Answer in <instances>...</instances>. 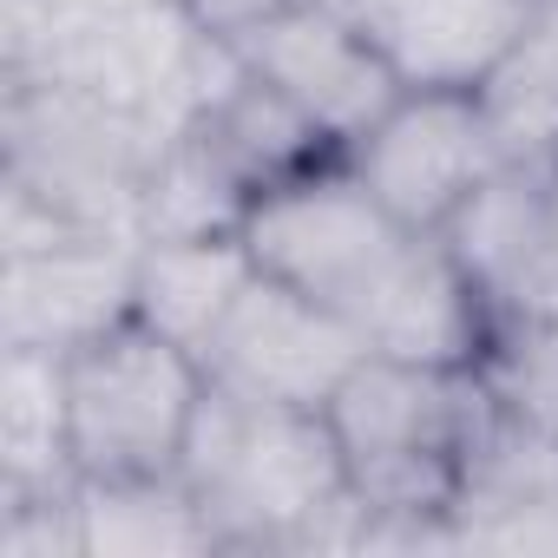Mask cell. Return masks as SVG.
<instances>
[{
	"mask_svg": "<svg viewBox=\"0 0 558 558\" xmlns=\"http://www.w3.org/2000/svg\"><path fill=\"white\" fill-rule=\"evenodd\" d=\"M178 473L197 493L217 551H355L362 538L336 427L316 408L250 401L210 381Z\"/></svg>",
	"mask_w": 558,
	"mask_h": 558,
	"instance_id": "obj_1",
	"label": "cell"
},
{
	"mask_svg": "<svg viewBox=\"0 0 558 558\" xmlns=\"http://www.w3.org/2000/svg\"><path fill=\"white\" fill-rule=\"evenodd\" d=\"M323 414L368 519H460L473 460L499 427L480 368H421L375 349Z\"/></svg>",
	"mask_w": 558,
	"mask_h": 558,
	"instance_id": "obj_2",
	"label": "cell"
},
{
	"mask_svg": "<svg viewBox=\"0 0 558 558\" xmlns=\"http://www.w3.org/2000/svg\"><path fill=\"white\" fill-rule=\"evenodd\" d=\"M204 355L158 336L151 323H119L66 355V434L80 480H158L184 466L197 408H204Z\"/></svg>",
	"mask_w": 558,
	"mask_h": 558,
	"instance_id": "obj_3",
	"label": "cell"
},
{
	"mask_svg": "<svg viewBox=\"0 0 558 558\" xmlns=\"http://www.w3.org/2000/svg\"><path fill=\"white\" fill-rule=\"evenodd\" d=\"M0 138H8L0 184L40 197L73 223L138 236V191L171 132L53 80H8Z\"/></svg>",
	"mask_w": 558,
	"mask_h": 558,
	"instance_id": "obj_4",
	"label": "cell"
},
{
	"mask_svg": "<svg viewBox=\"0 0 558 558\" xmlns=\"http://www.w3.org/2000/svg\"><path fill=\"white\" fill-rule=\"evenodd\" d=\"M243 243L256 256L263 276L290 283L329 310H342L355 329L368 323V310L388 296V283L401 276L408 250L421 243V230H408L342 158L276 184L250 204L243 217Z\"/></svg>",
	"mask_w": 558,
	"mask_h": 558,
	"instance_id": "obj_5",
	"label": "cell"
},
{
	"mask_svg": "<svg viewBox=\"0 0 558 558\" xmlns=\"http://www.w3.org/2000/svg\"><path fill=\"white\" fill-rule=\"evenodd\" d=\"M362 355H368V336L342 310L256 269L250 290L236 296V310L223 316V329L204 349V375L250 401H283V408L323 414Z\"/></svg>",
	"mask_w": 558,
	"mask_h": 558,
	"instance_id": "obj_6",
	"label": "cell"
},
{
	"mask_svg": "<svg viewBox=\"0 0 558 558\" xmlns=\"http://www.w3.org/2000/svg\"><path fill=\"white\" fill-rule=\"evenodd\" d=\"M342 165L421 236H440L447 217L506 165L473 93H401Z\"/></svg>",
	"mask_w": 558,
	"mask_h": 558,
	"instance_id": "obj_7",
	"label": "cell"
},
{
	"mask_svg": "<svg viewBox=\"0 0 558 558\" xmlns=\"http://www.w3.org/2000/svg\"><path fill=\"white\" fill-rule=\"evenodd\" d=\"M236 60L256 80H269L296 112H310L342 151L408 93L375 27L349 0H303V8L263 21L256 34L236 40Z\"/></svg>",
	"mask_w": 558,
	"mask_h": 558,
	"instance_id": "obj_8",
	"label": "cell"
},
{
	"mask_svg": "<svg viewBox=\"0 0 558 558\" xmlns=\"http://www.w3.org/2000/svg\"><path fill=\"white\" fill-rule=\"evenodd\" d=\"M138 236L80 230L47 250L0 256V349L73 355L93 336L132 323Z\"/></svg>",
	"mask_w": 558,
	"mask_h": 558,
	"instance_id": "obj_9",
	"label": "cell"
},
{
	"mask_svg": "<svg viewBox=\"0 0 558 558\" xmlns=\"http://www.w3.org/2000/svg\"><path fill=\"white\" fill-rule=\"evenodd\" d=\"M499 323H558V191L545 171L499 165L440 230Z\"/></svg>",
	"mask_w": 558,
	"mask_h": 558,
	"instance_id": "obj_10",
	"label": "cell"
},
{
	"mask_svg": "<svg viewBox=\"0 0 558 558\" xmlns=\"http://www.w3.org/2000/svg\"><path fill=\"white\" fill-rule=\"evenodd\" d=\"M408 93H480L545 0H349Z\"/></svg>",
	"mask_w": 558,
	"mask_h": 558,
	"instance_id": "obj_11",
	"label": "cell"
},
{
	"mask_svg": "<svg viewBox=\"0 0 558 558\" xmlns=\"http://www.w3.org/2000/svg\"><path fill=\"white\" fill-rule=\"evenodd\" d=\"M362 336H368L375 355H395V362L480 368V355L493 342V310L466 283V269L453 263V250L440 236H421L408 250L401 276L388 283V296L368 310Z\"/></svg>",
	"mask_w": 558,
	"mask_h": 558,
	"instance_id": "obj_12",
	"label": "cell"
},
{
	"mask_svg": "<svg viewBox=\"0 0 558 558\" xmlns=\"http://www.w3.org/2000/svg\"><path fill=\"white\" fill-rule=\"evenodd\" d=\"M191 132L243 178L250 197H263V191H276V184H296V178H310V171H323V165L342 158V145H336L310 112H296L283 93H276L269 80H256L243 60H236V73L191 112Z\"/></svg>",
	"mask_w": 558,
	"mask_h": 558,
	"instance_id": "obj_13",
	"label": "cell"
},
{
	"mask_svg": "<svg viewBox=\"0 0 558 558\" xmlns=\"http://www.w3.org/2000/svg\"><path fill=\"white\" fill-rule=\"evenodd\" d=\"M256 256L243 243V230H217V236H145L138 243V283H132V316L151 323L158 336L184 342L191 355L210 349V336L223 329V316L236 310V296L250 290Z\"/></svg>",
	"mask_w": 558,
	"mask_h": 558,
	"instance_id": "obj_14",
	"label": "cell"
},
{
	"mask_svg": "<svg viewBox=\"0 0 558 558\" xmlns=\"http://www.w3.org/2000/svg\"><path fill=\"white\" fill-rule=\"evenodd\" d=\"M80 486L66 434V355L0 349V499Z\"/></svg>",
	"mask_w": 558,
	"mask_h": 558,
	"instance_id": "obj_15",
	"label": "cell"
},
{
	"mask_svg": "<svg viewBox=\"0 0 558 558\" xmlns=\"http://www.w3.org/2000/svg\"><path fill=\"white\" fill-rule=\"evenodd\" d=\"M80 538L86 558H210L217 532L184 486V473L158 480H80Z\"/></svg>",
	"mask_w": 558,
	"mask_h": 558,
	"instance_id": "obj_16",
	"label": "cell"
},
{
	"mask_svg": "<svg viewBox=\"0 0 558 558\" xmlns=\"http://www.w3.org/2000/svg\"><path fill=\"white\" fill-rule=\"evenodd\" d=\"M473 99H480L506 165H519V171L558 165V14L551 8H538L525 40L486 73V86Z\"/></svg>",
	"mask_w": 558,
	"mask_h": 558,
	"instance_id": "obj_17",
	"label": "cell"
},
{
	"mask_svg": "<svg viewBox=\"0 0 558 558\" xmlns=\"http://www.w3.org/2000/svg\"><path fill=\"white\" fill-rule=\"evenodd\" d=\"M250 204L256 197L243 191V178L191 125H178L165 138V151L151 158V171H145V191H138V243L145 236H217V230H243Z\"/></svg>",
	"mask_w": 558,
	"mask_h": 558,
	"instance_id": "obj_18",
	"label": "cell"
},
{
	"mask_svg": "<svg viewBox=\"0 0 558 558\" xmlns=\"http://www.w3.org/2000/svg\"><path fill=\"white\" fill-rule=\"evenodd\" d=\"M480 381L499 421L558 440V323H499L480 355Z\"/></svg>",
	"mask_w": 558,
	"mask_h": 558,
	"instance_id": "obj_19",
	"label": "cell"
},
{
	"mask_svg": "<svg viewBox=\"0 0 558 558\" xmlns=\"http://www.w3.org/2000/svg\"><path fill=\"white\" fill-rule=\"evenodd\" d=\"M0 558H86V538H80V486L0 499Z\"/></svg>",
	"mask_w": 558,
	"mask_h": 558,
	"instance_id": "obj_20",
	"label": "cell"
},
{
	"mask_svg": "<svg viewBox=\"0 0 558 558\" xmlns=\"http://www.w3.org/2000/svg\"><path fill=\"white\" fill-rule=\"evenodd\" d=\"M178 8L210 34V40H243V34H256L263 21H276V14H290V8H303V0H178Z\"/></svg>",
	"mask_w": 558,
	"mask_h": 558,
	"instance_id": "obj_21",
	"label": "cell"
},
{
	"mask_svg": "<svg viewBox=\"0 0 558 558\" xmlns=\"http://www.w3.org/2000/svg\"><path fill=\"white\" fill-rule=\"evenodd\" d=\"M545 8H551V14H558V0H545Z\"/></svg>",
	"mask_w": 558,
	"mask_h": 558,
	"instance_id": "obj_22",
	"label": "cell"
}]
</instances>
